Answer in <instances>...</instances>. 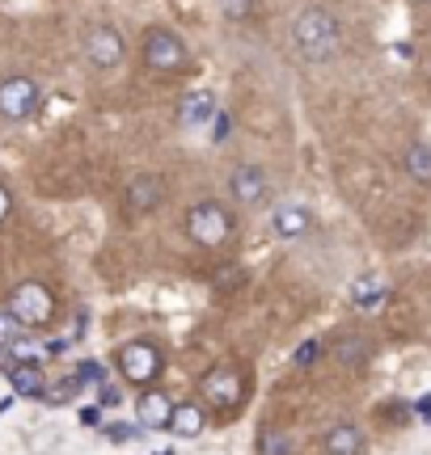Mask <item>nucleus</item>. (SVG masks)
I'll list each match as a JSON object with an SVG mask.
<instances>
[{
  "label": "nucleus",
  "instance_id": "obj_9",
  "mask_svg": "<svg viewBox=\"0 0 431 455\" xmlns=\"http://www.w3.org/2000/svg\"><path fill=\"white\" fill-rule=\"evenodd\" d=\"M38 106H43V89H38L34 76L17 72V76L0 81V118L4 123H26V118L38 114Z\"/></svg>",
  "mask_w": 431,
  "mask_h": 455
},
{
  "label": "nucleus",
  "instance_id": "obj_8",
  "mask_svg": "<svg viewBox=\"0 0 431 455\" xmlns=\"http://www.w3.org/2000/svg\"><path fill=\"white\" fill-rule=\"evenodd\" d=\"M81 55L94 72H115V68L127 60V38H123L118 26H106V21H102V26H94V30L85 34Z\"/></svg>",
  "mask_w": 431,
  "mask_h": 455
},
{
  "label": "nucleus",
  "instance_id": "obj_28",
  "mask_svg": "<svg viewBox=\"0 0 431 455\" xmlns=\"http://www.w3.org/2000/svg\"><path fill=\"white\" fill-rule=\"evenodd\" d=\"M106 435H110V439H115V443H123V439H132L135 430H132V426H110Z\"/></svg>",
  "mask_w": 431,
  "mask_h": 455
},
{
  "label": "nucleus",
  "instance_id": "obj_3",
  "mask_svg": "<svg viewBox=\"0 0 431 455\" xmlns=\"http://www.w3.org/2000/svg\"><path fill=\"white\" fill-rule=\"evenodd\" d=\"M140 60L152 76H178L191 68V47L174 26H149L140 34Z\"/></svg>",
  "mask_w": 431,
  "mask_h": 455
},
{
  "label": "nucleus",
  "instance_id": "obj_4",
  "mask_svg": "<svg viewBox=\"0 0 431 455\" xmlns=\"http://www.w3.org/2000/svg\"><path fill=\"white\" fill-rule=\"evenodd\" d=\"M249 396V379L237 363H216L199 375V401L220 413H237Z\"/></svg>",
  "mask_w": 431,
  "mask_h": 455
},
{
  "label": "nucleus",
  "instance_id": "obj_18",
  "mask_svg": "<svg viewBox=\"0 0 431 455\" xmlns=\"http://www.w3.org/2000/svg\"><path fill=\"white\" fill-rule=\"evenodd\" d=\"M402 169H406V178H415L419 186H427V181H431V144H427V140H415V144L406 148Z\"/></svg>",
  "mask_w": 431,
  "mask_h": 455
},
{
  "label": "nucleus",
  "instance_id": "obj_23",
  "mask_svg": "<svg viewBox=\"0 0 431 455\" xmlns=\"http://www.w3.org/2000/svg\"><path fill=\"white\" fill-rule=\"evenodd\" d=\"M21 329H26V325L13 316V308L0 312V350H4V346H13V341L21 338Z\"/></svg>",
  "mask_w": 431,
  "mask_h": 455
},
{
  "label": "nucleus",
  "instance_id": "obj_16",
  "mask_svg": "<svg viewBox=\"0 0 431 455\" xmlns=\"http://www.w3.org/2000/svg\"><path fill=\"white\" fill-rule=\"evenodd\" d=\"M321 447H326V455H360L368 443H364V430H360V426L338 422V426H330V430H326Z\"/></svg>",
  "mask_w": 431,
  "mask_h": 455
},
{
  "label": "nucleus",
  "instance_id": "obj_2",
  "mask_svg": "<svg viewBox=\"0 0 431 455\" xmlns=\"http://www.w3.org/2000/svg\"><path fill=\"white\" fill-rule=\"evenodd\" d=\"M183 232L191 244H199V249H229L237 241V215H232L229 203H220V198H199V203H191L183 215Z\"/></svg>",
  "mask_w": 431,
  "mask_h": 455
},
{
  "label": "nucleus",
  "instance_id": "obj_6",
  "mask_svg": "<svg viewBox=\"0 0 431 455\" xmlns=\"http://www.w3.org/2000/svg\"><path fill=\"white\" fill-rule=\"evenodd\" d=\"M224 190H229L232 207H246V212L266 207V203H271V173H266L263 164L241 161V164H232V169H229Z\"/></svg>",
  "mask_w": 431,
  "mask_h": 455
},
{
  "label": "nucleus",
  "instance_id": "obj_30",
  "mask_svg": "<svg viewBox=\"0 0 431 455\" xmlns=\"http://www.w3.org/2000/svg\"><path fill=\"white\" fill-rule=\"evenodd\" d=\"M411 4H431V0H411Z\"/></svg>",
  "mask_w": 431,
  "mask_h": 455
},
{
  "label": "nucleus",
  "instance_id": "obj_19",
  "mask_svg": "<svg viewBox=\"0 0 431 455\" xmlns=\"http://www.w3.org/2000/svg\"><path fill=\"white\" fill-rule=\"evenodd\" d=\"M254 447H258V455H297V439L288 430H280V426H263Z\"/></svg>",
  "mask_w": 431,
  "mask_h": 455
},
{
  "label": "nucleus",
  "instance_id": "obj_10",
  "mask_svg": "<svg viewBox=\"0 0 431 455\" xmlns=\"http://www.w3.org/2000/svg\"><path fill=\"white\" fill-rule=\"evenodd\" d=\"M161 203H166V181L157 178V173H135V178L127 181V190H123L127 215H152Z\"/></svg>",
  "mask_w": 431,
  "mask_h": 455
},
{
  "label": "nucleus",
  "instance_id": "obj_21",
  "mask_svg": "<svg viewBox=\"0 0 431 455\" xmlns=\"http://www.w3.org/2000/svg\"><path fill=\"white\" fill-rule=\"evenodd\" d=\"M216 13H220V21H229V26H246L258 13V0H216Z\"/></svg>",
  "mask_w": 431,
  "mask_h": 455
},
{
  "label": "nucleus",
  "instance_id": "obj_5",
  "mask_svg": "<svg viewBox=\"0 0 431 455\" xmlns=\"http://www.w3.org/2000/svg\"><path fill=\"white\" fill-rule=\"evenodd\" d=\"M118 375L127 379V384H135V388H152V379L161 375V367H166V355H161V346L149 338H135L127 341V346H118Z\"/></svg>",
  "mask_w": 431,
  "mask_h": 455
},
{
  "label": "nucleus",
  "instance_id": "obj_31",
  "mask_svg": "<svg viewBox=\"0 0 431 455\" xmlns=\"http://www.w3.org/2000/svg\"><path fill=\"white\" fill-rule=\"evenodd\" d=\"M423 418H427V422H431V409H427V413H423Z\"/></svg>",
  "mask_w": 431,
  "mask_h": 455
},
{
  "label": "nucleus",
  "instance_id": "obj_29",
  "mask_svg": "<svg viewBox=\"0 0 431 455\" xmlns=\"http://www.w3.org/2000/svg\"><path fill=\"white\" fill-rule=\"evenodd\" d=\"M102 405H106V409L118 405V388H110V384H102Z\"/></svg>",
  "mask_w": 431,
  "mask_h": 455
},
{
  "label": "nucleus",
  "instance_id": "obj_25",
  "mask_svg": "<svg viewBox=\"0 0 431 455\" xmlns=\"http://www.w3.org/2000/svg\"><path fill=\"white\" fill-rule=\"evenodd\" d=\"M317 355H321V341H305L297 355H292V363H297V367H309V363H313Z\"/></svg>",
  "mask_w": 431,
  "mask_h": 455
},
{
  "label": "nucleus",
  "instance_id": "obj_15",
  "mask_svg": "<svg viewBox=\"0 0 431 455\" xmlns=\"http://www.w3.org/2000/svg\"><path fill=\"white\" fill-rule=\"evenodd\" d=\"M203 430H207V405H203V401H183V405L174 409L169 435H178V439H199Z\"/></svg>",
  "mask_w": 431,
  "mask_h": 455
},
{
  "label": "nucleus",
  "instance_id": "obj_7",
  "mask_svg": "<svg viewBox=\"0 0 431 455\" xmlns=\"http://www.w3.org/2000/svg\"><path fill=\"white\" fill-rule=\"evenodd\" d=\"M9 308L13 316L21 321L26 329H47L55 321V295H51L47 283H38V278H26V283H17L13 287V299H9Z\"/></svg>",
  "mask_w": 431,
  "mask_h": 455
},
{
  "label": "nucleus",
  "instance_id": "obj_14",
  "mask_svg": "<svg viewBox=\"0 0 431 455\" xmlns=\"http://www.w3.org/2000/svg\"><path fill=\"white\" fill-rule=\"evenodd\" d=\"M9 384H13V396H30V401H43V392H47V371L34 363V358H26V363H13L9 367Z\"/></svg>",
  "mask_w": 431,
  "mask_h": 455
},
{
  "label": "nucleus",
  "instance_id": "obj_12",
  "mask_svg": "<svg viewBox=\"0 0 431 455\" xmlns=\"http://www.w3.org/2000/svg\"><path fill=\"white\" fill-rule=\"evenodd\" d=\"M372 338L368 333H360V329H347V333H338L334 338V346H330V355H334V363L338 367H347V371H360L364 363H372Z\"/></svg>",
  "mask_w": 431,
  "mask_h": 455
},
{
  "label": "nucleus",
  "instance_id": "obj_1",
  "mask_svg": "<svg viewBox=\"0 0 431 455\" xmlns=\"http://www.w3.org/2000/svg\"><path fill=\"white\" fill-rule=\"evenodd\" d=\"M288 43L305 64H330L343 55L347 30H343V17L326 9V4H305L297 9V17L288 21Z\"/></svg>",
  "mask_w": 431,
  "mask_h": 455
},
{
  "label": "nucleus",
  "instance_id": "obj_17",
  "mask_svg": "<svg viewBox=\"0 0 431 455\" xmlns=\"http://www.w3.org/2000/svg\"><path fill=\"white\" fill-rule=\"evenodd\" d=\"M385 295H389V287H385V278H377V275H364V278H355V283H351V304H355L360 312L381 308Z\"/></svg>",
  "mask_w": 431,
  "mask_h": 455
},
{
  "label": "nucleus",
  "instance_id": "obj_20",
  "mask_svg": "<svg viewBox=\"0 0 431 455\" xmlns=\"http://www.w3.org/2000/svg\"><path fill=\"white\" fill-rule=\"evenodd\" d=\"M216 101L212 93H191V98L183 101V127H203V123H212L216 118Z\"/></svg>",
  "mask_w": 431,
  "mask_h": 455
},
{
  "label": "nucleus",
  "instance_id": "obj_13",
  "mask_svg": "<svg viewBox=\"0 0 431 455\" xmlns=\"http://www.w3.org/2000/svg\"><path fill=\"white\" fill-rule=\"evenodd\" d=\"M271 228H275V236H283V241H300V236L313 232V212L300 207V203H283V207L271 212Z\"/></svg>",
  "mask_w": 431,
  "mask_h": 455
},
{
  "label": "nucleus",
  "instance_id": "obj_22",
  "mask_svg": "<svg viewBox=\"0 0 431 455\" xmlns=\"http://www.w3.org/2000/svg\"><path fill=\"white\" fill-rule=\"evenodd\" d=\"M77 388H81V379H77V375H68V379H55V384H47L43 401H47V405H64V401H72V396H77Z\"/></svg>",
  "mask_w": 431,
  "mask_h": 455
},
{
  "label": "nucleus",
  "instance_id": "obj_26",
  "mask_svg": "<svg viewBox=\"0 0 431 455\" xmlns=\"http://www.w3.org/2000/svg\"><path fill=\"white\" fill-rule=\"evenodd\" d=\"M81 422L85 426H102V405H85L81 409Z\"/></svg>",
  "mask_w": 431,
  "mask_h": 455
},
{
  "label": "nucleus",
  "instance_id": "obj_24",
  "mask_svg": "<svg viewBox=\"0 0 431 455\" xmlns=\"http://www.w3.org/2000/svg\"><path fill=\"white\" fill-rule=\"evenodd\" d=\"M77 379H81V384H102V379H106V367L94 363V358H85L81 367H77Z\"/></svg>",
  "mask_w": 431,
  "mask_h": 455
},
{
  "label": "nucleus",
  "instance_id": "obj_11",
  "mask_svg": "<svg viewBox=\"0 0 431 455\" xmlns=\"http://www.w3.org/2000/svg\"><path fill=\"white\" fill-rule=\"evenodd\" d=\"M174 409H178V401H174L169 392L144 388V392H140V401H135V418H140V426H144V430H169Z\"/></svg>",
  "mask_w": 431,
  "mask_h": 455
},
{
  "label": "nucleus",
  "instance_id": "obj_27",
  "mask_svg": "<svg viewBox=\"0 0 431 455\" xmlns=\"http://www.w3.org/2000/svg\"><path fill=\"white\" fill-rule=\"evenodd\" d=\"M9 215H13V195H9V190L0 186V224H4Z\"/></svg>",
  "mask_w": 431,
  "mask_h": 455
}]
</instances>
